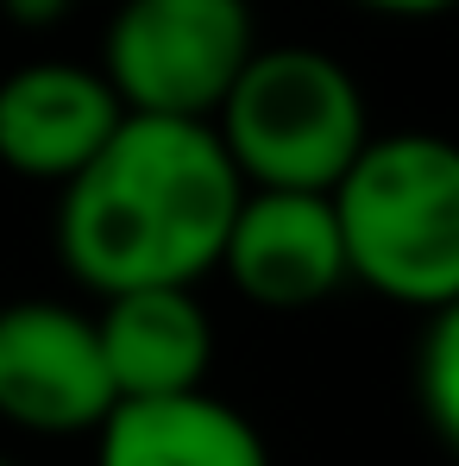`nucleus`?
Segmentation results:
<instances>
[{
	"label": "nucleus",
	"instance_id": "nucleus-11",
	"mask_svg": "<svg viewBox=\"0 0 459 466\" xmlns=\"http://www.w3.org/2000/svg\"><path fill=\"white\" fill-rule=\"evenodd\" d=\"M353 6L384 13V19H441V13H454L459 0H353Z\"/></svg>",
	"mask_w": 459,
	"mask_h": 466
},
{
	"label": "nucleus",
	"instance_id": "nucleus-13",
	"mask_svg": "<svg viewBox=\"0 0 459 466\" xmlns=\"http://www.w3.org/2000/svg\"><path fill=\"white\" fill-rule=\"evenodd\" d=\"M0 466H13V461H0Z\"/></svg>",
	"mask_w": 459,
	"mask_h": 466
},
{
	"label": "nucleus",
	"instance_id": "nucleus-9",
	"mask_svg": "<svg viewBox=\"0 0 459 466\" xmlns=\"http://www.w3.org/2000/svg\"><path fill=\"white\" fill-rule=\"evenodd\" d=\"M95 466H271V448L245 410L215 390L114 403L95 429Z\"/></svg>",
	"mask_w": 459,
	"mask_h": 466
},
{
	"label": "nucleus",
	"instance_id": "nucleus-8",
	"mask_svg": "<svg viewBox=\"0 0 459 466\" xmlns=\"http://www.w3.org/2000/svg\"><path fill=\"white\" fill-rule=\"evenodd\" d=\"M95 340H101V360H107V379H114V397L120 403L208 390L215 321H208L195 290H126V297H101Z\"/></svg>",
	"mask_w": 459,
	"mask_h": 466
},
{
	"label": "nucleus",
	"instance_id": "nucleus-2",
	"mask_svg": "<svg viewBox=\"0 0 459 466\" xmlns=\"http://www.w3.org/2000/svg\"><path fill=\"white\" fill-rule=\"evenodd\" d=\"M346 278L403 309L459 303V146L441 133H372L327 189Z\"/></svg>",
	"mask_w": 459,
	"mask_h": 466
},
{
	"label": "nucleus",
	"instance_id": "nucleus-12",
	"mask_svg": "<svg viewBox=\"0 0 459 466\" xmlns=\"http://www.w3.org/2000/svg\"><path fill=\"white\" fill-rule=\"evenodd\" d=\"M0 6H6L19 25H51V19H57L70 0H0Z\"/></svg>",
	"mask_w": 459,
	"mask_h": 466
},
{
	"label": "nucleus",
	"instance_id": "nucleus-6",
	"mask_svg": "<svg viewBox=\"0 0 459 466\" xmlns=\"http://www.w3.org/2000/svg\"><path fill=\"white\" fill-rule=\"evenodd\" d=\"M221 271L245 303L277 315L321 309L327 297H340L353 284L334 202L296 196V189H245L227 246H221Z\"/></svg>",
	"mask_w": 459,
	"mask_h": 466
},
{
	"label": "nucleus",
	"instance_id": "nucleus-1",
	"mask_svg": "<svg viewBox=\"0 0 459 466\" xmlns=\"http://www.w3.org/2000/svg\"><path fill=\"white\" fill-rule=\"evenodd\" d=\"M245 183L208 120L126 114L114 139L64 183L57 252L82 290H195L221 271Z\"/></svg>",
	"mask_w": 459,
	"mask_h": 466
},
{
	"label": "nucleus",
	"instance_id": "nucleus-3",
	"mask_svg": "<svg viewBox=\"0 0 459 466\" xmlns=\"http://www.w3.org/2000/svg\"><path fill=\"white\" fill-rule=\"evenodd\" d=\"M215 139L245 189L327 196L372 146V107L321 45H258L215 114Z\"/></svg>",
	"mask_w": 459,
	"mask_h": 466
},
{
	"label": "nucleus",
	"instance_id": "nucleus-4",
	"mask_svg": "<svg viewBox=\"0 0 459 466\" xmlns=\"http://www.w3.org/2000/svg\"><path fill=\"white\" fill-rule=\"evenodd\" d=\"M258 51L252 0H114L101 76L126 114L208 120Z\"/></svg>",
	"mask_w": 459,
	"mask_h": 466
},
{
	"label": "nucleus",
	"instance_id": "nucleus-7",
	"mask_svg": "<svg viewBox=\"0 0 459 466\" xmlns=\"http://www.w3.org/2000/svg\"><path fill=\"white\" fill-rule=\"evenodd\" d=\"M126 120L120 95L88 64H25L0 82V164L25 183H70Z\"/></svg>",
	"mask_w": 459,
	"mask_h": 466
},
{
	"label": "nucleus",
	"instance_id": "nucleus-10",
	"mask_svg": "<svg viewBox=\"0 0 459 466\" xmlns=\"http://www.w3.org/2000/svg\"><path fill=\"white\" fill-rule=\"evenodd\" d=\"M415 397L434 435L459 454V303L428 315L422 347H415Z\"/></svg>",
	"mask_w": 459,
	"mask_h": 466
},
{
	"label": "nucleus",
	"instance_id": "nucleus-5",
	"mask_svg": "<svg viewBox=\"0 0 459 466\" xmlns=\"http://www.w3.org/2000/svg\"><path fill=\"white\" fill-rule=\"evenodd\" d=\"M114 403L95 315L51 297L0 309V422L25 435H95Z\"/></svg>",
	"mask_w": 459,
	"mask_h": 466
}]
</instances>
